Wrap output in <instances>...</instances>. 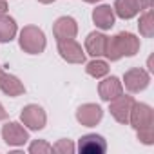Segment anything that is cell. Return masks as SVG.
I'll use <instances>...</instances> for the list:
<instances>
[{"mask_svg": "<svg viewBox=\"0 0 154 154\" xmlns=\"http://www.w3.org/2000/svg\"><path fill=\"white\" fill-rule=\"evenodd\" d=\"M140 51V38L134 36L132 33H118L111 38H107V44H105V56L111 60V62H116L123 56H134L136 53Z\"/></svg>", "mask_w": 154, "mask_h": 154, "instance_id": "1", "label": "cell"}, {"mask_svg": "<svg viewBox=\"0 0 154 154\" xmlns=\"http://www.w3.org/2000/svg\"><path fill=\"white\" fill-rule=\"evenodd\" d=\"M20 47L29 54H40L45 49V35L36 26H26L20 31Z\"/></svg>", "mask_w": 154, "mask_h": 154, "instance_id": "2", "label": "cell"}, {"mask_svg": "<svg viewBox=\"0 0 154 154\" xmlns=\"http://www.w3.org/2000/svg\"><path fill=\"white\" fill-rule=\"evenodd\" d=\"M152 6V0H116L114 2V11L120 18L129 20L134 18L140 11H145Z\"/></svg>", "mask_w": 154, "mask_h": 154, "instance_id": "3", "label": "cell"}, {"mask_svg": "<svg viewBox=\"0 0 154 154\" xmlns=\"http://www.w3.org/2000/svg\"><path fill=\"white\" fill-rule=\"evenodd\" d=\"M20 120L22 123L31 129V131H40L45 127V122H47V116H45V111L40 107V105H35V103H29L22 109V114H20Z\"/></svg>", "mask_w": 154, "mask_h": 154, "instance_id": "4", "label": "cell"}, {"mask_svg": "<svg viewBox=\"0 0 154 154\" xmlns=\"http://www.w3.org/2000/svg\"><path fill=\"white\" fill-rule=\"evenodd\" d=\"M129 123L140 131V129H147L154 125V112L147 103H136L131 109V116H129Z\"/></svg>", "mask_w": 154, "mask_h": 154, "instance_id": "5", "label": "cell"}, {"mask_svg": "<svg viewBox=\"0 0 154 154\" xmlns=\"http://www.w3.org/2000/svg\"><path fill=\"white\" fill-rule=\"evenodd\" d=\"M58 53L69 63H84L85 62V53L78 42H74V38L58 40Z\"/></svg>", "mask_w": 154, "mask_h": 154, "instance_id": "6", "label": "cell"}, {"mask_svg": "<svg viewBox=\"0 0 154 154\" xmlns=\"http://www.w3.org/2000/svg\"><path fill=\"white\" fill-rule=\"evenodd\" d=\"M123 82H125V89L129 93H140V91L147 89V85L150 82V74L145 69L134 67V69H129L125 72Z\"/></svg>", "mask_w": 154, "mask_h": 154, "instance_id": "7", "label": "cell"}, {"mask_svg": "<svg viewBox=\"0 0 154 154\" xmlns=\"http://www.w3.org/2000/svg\"><path fill=\"white\" fill-rule=\"evenodd\" d=\"M132 105H134V98H132V96H123V94H120V96H116L114 100H111L109 111H111L112 118H114L118 123H125V125H127V123H129V116H131Z\"/></svg>", "mask_w": 154, "mask_h": 154, "instance_id": "8", "label": "cell"}, {"mask_svg": "<svg viewBox=\"0 0 154 154\" xmlns=\"http://www.w3.org/2000/svg\"><path fill=\"white\" fill-rule=\"evenodd\" d=\"M2 138L8 145H13V147H18V145H24L27 140H29V132L17 122H11V123H6L2 127Z\"/></svg>", "mask_w": 154, "mask_h": 154, "instance_id": "9", "label": "cell"}, {"mask_svg": "<svg viewBox=\"0 0 154 154\" xmlns=\"http://www.w3.org/2000/svg\"><path fill=\"white\" fill-rule=\"evenodd\" d=\"M102 116H103V111L96 103H85L76 111V120L85 127H94L96 123H100Z\"/></svg>", "mask_w": 154, "mask_h": 154, "instance_id": "10", "label": "cell"}, {"mask_svg": "<svg viewBox=\"0 0 154 154\" xmlns=\"http://www.w3.org/2000/svg\"><path fill=\"white\" fill-rule=\"evenodd\" d=\"M53 33L56 40H67V38H74L78 35V24L71 17H60L54 26H53Z\"/></svg>", "mask_w": 154, "mask_h": 154, "instance_id": "11", "label": "cell"}, {"mask_svg": "<svg viewBox=\"0 0 154 154\" xmlns=\"http://www.w3.org/2000/svg\"><path fill=\"white\" fill-rule=\"evenodd\" d=\"M78 150L82 154H103L107 150V143L98 134H85L78 141Z\"/></svg>", "mask_w": 154, "mask_h": 154, "instance_id": "12", "label": "cell"}, {"mask_svg": "<svg viewBox=\"0 0 154 154\" xmlns=\"http://www.w3.org/2000/svg\"><path fill=\"white\" fill-rule=\"evenodd\" d=\"M98 93H100V98H102V100L111 102V100H114L116 96L123 94V85H122V82L116 78V76H111V78H105L103 82H100Z\"/></svg>", "mask_w": 154, "mask_h": 154, "instance_id": "13", "label": "cell"}, {"mask_svg": "<svg viewBox=\"0 0 154 154\" xmlns=\"http://www.w3.org/2000/svg\"><path fill=\"white\" fill-rule=\"evenodd\" d=\"M0 91L8 96H20L24 94V84L17 78V76L9 74V72H2L0 74Z\"/></svg>", "mask_w": 154, "mask_h": 154, "instance_id": "14", "label": "cell"}, {"mask_svg": "<svg viewBox=\"0 0 154 154\" xmlns=\"http://www.w3.org/2000/svg\"><path fill=\"white\" fill-rule=\"evenodd\" d=\"M93 20L100 29H111L114 26V9L111 6H98L93 11Z\"/></svg>", "mask_w": 154, "mask_h": 154, "instance_id": "15", "label": "cell"}, {"mask_svg": "<svg viewBox=\"0 0 154 154\" xmlns=\"http://www.w3.org/2000/svg\"><path fill=\"white\" fill-rule=\"evenodd\" d=\"M105 44H107V36L102 35V33H91L85 40V49L91 56H102L105 53Z\"/></svg>", "mask_w": 154, "mask_h": 154, "instance_id": "16", "label": "cell"}, {"mask_svg": "<svg viewBox=\"0 0 154 154\" xmlns=\"http://www.w3.org/2000/svg\"><path fill=\"white\" fill-rule=\"evenodd\" d=\"M17 35V24L11 17L0 15V42H11Z\"/></svg>", "mask_w": 154, "mask_h": 154, "instance_id": "17", "label": "cell"}, {"mask_svg": "<svg viewBox=\"0 0 154 154\" xmlns=\"http://www.w3.org/2000/svg\"><path fill=\"white\" fill-rule=\"evenodd\" d=\"M138 27H140V33L147 38H150L154 35V13H152V9H145V13L140 17Z\"/></svg>", "mask_w": 154, "mask_h": 154, "instance_id": "18", "label": "cell"}, {"mask_svg": "<svg viewBox=\"0 0 154 154\" xmlns=\"http://www.w3.org/2000/svg\"><path fill=\"white\" fill-rule=\"evenodd\" d=\"M85 71H87L89 76H93V78H102V76H105L109 72V65L103 60H93V62L87 63Z\"/></svg>", "mask_w": 154, "mask_h": 154, "instance_id": "19", "label": "cell"}, {"mask_svg": "<svg viewBox=\"0 0 154 154\" xmlns=\"http://www.w3.org/2000/svg\"><path fill=\"white\" fill-rule=\"evenodd\" d=\"M29 152H31V154H44V152H53V147H51L47 141H44V140H36V141H33V143L29 145Z\"/></svg>", "mask_w": 154, "mask_h": 154, "instance_id": "20", "label": "cell"}, {"mask_svg": "<svg viewBox=\"0 0 154 154\" xmlns=\"http://www.w3.org/2000/svg\"><path fill=\"white\" fill-rule=\"evenodd\" d=\"M53 150L58 152V154H72V152H74V143H72L71 140H60V141L53 147Z\"/></svg>", "mask_w": 154, "mask_h": 154, "instance_id": "21", "label": "cell"}, {"mask_svg": "<svg viewBox=\"0 0 154 154\" xmlns=\"http://www.w3.org/2000/svg\"><path fill=\"white\" fill-rule=\"evenodd\" d=\"M138 132V140L145 145H152L154 143V127H147V129H140Z\"/></svg>", "mask_w": 154, "mask_h": 154, "instance_id": "22", "label": "cell"}, {"mask_svg": "<svg viewBox=\"0 0 154 154\" xmlns=\"http://www.w3.org/2000/svg\"><path fill=\"white\" fill-rule=\"evenodd\" d=\"M8 11V2L6 0H0V15H6Z\"/></svg>", "mask_w": 154, "mask_h": 154, "instance_id": "23", "label": "cell"}, {"mask_svg": "<svg viewBox=\"0 0 154 154\" xmlns=\"http://www.w3.org/2000/svg\"><path fill=\"white\" fill-rule=\"evenodd\" d=\"M6 118H8V112H6V109L2 107V103H0V122L6 120Z\"/></svg>", "mask_w": 154, "mask_h": 154, "instance_id": "24", "label": "cell"}, {"mask_svg": "<svg viewBox=\"0 0 154 154\" xmlns=\"http://www.w3.org/2000/svg\"><path fill=\"white\" fill-rule=\"evenodd\" d=\"M38 2H42V4H51V2H54V0H38Z\"/></svg>", "mask_w": 154, "mask_h": 154, "instance_id": "25", "label": "cell"}, {"mask_svg": "<svg viewBox=\"0 0 154 154\" xmlns=\"http://www.w3.org/2000/svg\"><path fill=\"white\" fill-rule=\"evenodd\" d=\"M84 2H87V4H96V2H100V0H84Z\"/></svg>", "mask_w": 154, "mask_h": 154, "instance_id": "26", "label": "cell"}, {"mask_svg": "<svg viewBox=\"0 0 154 154\" xmlns=\"http://www.w3.org/2000/svg\"><path fill=\"white\" fill-rule=\"evenodd\" d=\"M2 72H4V71H2V67H0V74H2Z\"/></svg>", "mask_w": 154, "mask_h": 154, "instance_id": "27", "label": "cell"}]
</instances>
